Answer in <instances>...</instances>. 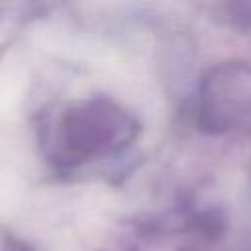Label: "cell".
I'll return each instance as SVG.
<instances>
[{
	"mask_svg": "<svg viewBox=\"0 0 251 251\" xmlns=\"http://www.w3.org/2000/svg\"><path fill=\"white\" fill-rule=\"evenodd\" d=\"M131 135L133 122L129 116L110 100L96 98L63 116L59 143L67 159L80 163L116 153Z\"/></svg>",
	"mask_w": 251,
	"mask_h": 251,
	"instance_id": "6da1fadb",
	"label": "cell"
}]
</instances>
